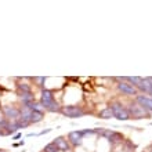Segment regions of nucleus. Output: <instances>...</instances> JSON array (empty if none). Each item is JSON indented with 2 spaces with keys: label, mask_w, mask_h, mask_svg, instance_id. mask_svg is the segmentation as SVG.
I'll return each instance as SVG.
<instances>
[{
  "label": "nucleus",
  "mask_w": 152,
  "mask_h": 152,
  "mask_svg": "<svg viewBox=\"0 0 152 152\" xmlns=\"http://www.w3.org/2000/svg\"><path fill=\"white\" fill-rule=\"evenodd\" d=\"M109 108H111V111L113 113V118H116L120 122H126V120L130 119V115H129L126 107L122 105L120 102H113V104H111Z\"/></svg>",
  "instance_id": "obj_4"
},
{
  "label": "nucleus",
  "mask_w": 152,
  "mask_h": 152,
  "mask_svg": "<svg viewBox=\"0 0 152 152\" xmlns=\"http://www.w3.org/2000/svg\"><path fill=\"white\" fill-rule=\"evenodd\" d=\"M83 140L84 137L82 136V133H80V130H73V132H71L68 134V142L72 147H79V145L83 144Z\"/></svg>",
  "instance_id": "obj_8"
},
{
  "label": "nucleus",
  "mask_w": 152,
  "mask_h": 152,
  "mask_svg": "<svg viewBox=\"0 0 152 152\" xmlns=\"http://www.w3.org/2000/svg\"><path fill=\"white\" fill-rule=\"evenodd\" d=\"M43 152H60V151H58V148L56 147L54 142H50L43 148Z\"/></svg>",
  "instance_id": "obj_13"
},
{
  "label": "nucleus",
  "mask_w": 152,
  "mask_h": 152,
  "mask_svg": "<svg viewBox=\"0 0 152 152\" xmlns=\"http://www.w3.org/2000/svg\"><path fill=\"white\" fill-rule=\"evenodd\" d=\"M18 90H20V93H32L31 86L26 84V83H20L18 84Z\"/></svg>",
  "instance_id": "obj_12"
},
{
  "label": "nucleus",
  "mask_w": 152,
  "mask_h": 152,
  "mask_svg": "<svg viewBox=\"0 0 152 152\" xmlns=\"http://www.w3.org/2000/svg\"><path fill=\"white\" fill-rule=\"evenodd\" d=\"M149 96H152V90H151V93H149Z\"/></svg>",
  "instance_id": "obj_16"
},
{
  "label": "nucleus",
  "mask_w": 152,
  "mask_h": 152,
  "mask_svg": "<svg viewBox=\"0 0 152 152\" xmlns=\"http://www.w3.org/2000/svg\"><path fill=\"white\" fill-rule=\"evenodd\" d=\"M53 142L56 144V147L58 148V151H62V152L71 151V144L68 142V140H66L65 137H57V138H54Z\"/></svg>",
  "instance_id": "obj_9"
},
{
  "label": "nucleus",
  "mask_w": 152,
  "mask_h": 152,
  "mask_svg": "<svg viewBox=\"0 0 152 152\" xmlns=\"http://www.w3.org/2000/svg\"><path fill=\"white\" fill-rule=\"evenodd\" d=\"M126 109H127L129 115H130V119L138 120V119H144L145 116L151 115V113L147 112V111H145L140 104H137V102H132V104H129V107Z\"/></svg>",
  "instance_id": "obj_3"
},
{
  "label": "nucleus",
  "mask_w": 152,
  "mask_h": 152,
  "mask_svg": "<svg viewBox=\"0 0 152 152\" xmlns=\"http://www.w3.org/2000/svg\"><path fill=\"white\" fill-rule=\"evenodd\" d=\"M98 116H100L101 119L108 120V119H112V118H113V113H112V111H111V108H109V107H107V108H104L102 111H100Z\"/></svg>",
  "instance_id": "obj_11"
},
{
  "label": "nucleus",
  "mask_w": 152,
  "mask_h": 152,
  "mask_svg": "<svg viewBox=\"0 0 152 152\" xmlns=\"http://www.w3.org/2000/svg\"><path fill=\"white\" fill-rule=\"evenodd\" d=\"M50 132H51V129H46V130H42L40 133H37V136H43V134H47Z\"/></svg>",
  "instance_id": "obj_15"
},
{
  "label": "nucleus",
  "mask_w": 152,
  "mask_h": 152,
  "mask_svg": "<svg viewBox=\"0 0 152 152\" xmlns=\"http://www.w3.org/2000/svg\"><path fill=\"white\" fill-rule=\"evenodd\" d=\"M44 77H33V82H36L37 83V86H43V83H44Z\"/></svg>",
  "instance_id": "obj_14"
},
{
  "label": "nucleus",
  "mask_w": 152,
  "mask_h": 152,
  "mask_svg": "<svg viewBox=\"0 0 152 152\" xmlns=\"http://www.w3.org/2000/svg\"><path fill=\"white\" fill-rule=\"evenodd\" d=\"M136 102L140 104L147 112L152 113V97L144 96V94H140V93H138L136 96Z\"/></svg>",
  "instance_id": "obj_5"
},
{
  "label": "nucleus",
  "mask_w": 152,
  "mask_h": 152,
  "mask_svg": "<svg viewBox=\"0 0 152 152\" xmlns=\"http://www.w3.org/2000/svg\"><path fill=\"white\" fill-rule=\"evenodd\" d=\"M61 113L66 118H71V119H77V118H83L86 115V111L77 105H65L61 109Z\"/></svg>",
  "instance_id": "obj_2"
},
{
  "label": "nucleus",
  "mask_w": 152,
  "mask_h": 152,
  "mask_svg": "<svg viewBox=\"0 0 152 152\" xmlns=\"http://www.w3.org/2000/svg\"><path fill=\"white\" fill-rule=\"evenodd\" d=\"M118 88L124 96H137L138 94V90L134 86H132L130 83H127V82H119L118 83Z\"/></svg>",
  "instance_id": "obj_7"
},
{
  "label": "nucleus",
  "mask_w": 152,
  "mask_h": 152,
  "mask_svg": "<svg viewBox=\"0 0 152 152\" xmlns=\"http://www.w3.org/2000/svg\"><path fill=\"white\" fill-rule=\"evenodd\" d=\"M44 118V113L43 112H37V111H32L31 113V123H39L42 122Z\"/></svg>",
  "instance_id": "obj_10"
},
{
  "label": "nucleus",
  "mask_w": 152,
  "mask_h": 152,
  "mask_svg": "<svg viewBox=\"0 0 152 152\" xmlns=\"http://www.w3.org/2000/svg\"><path fill=\"white\" fill-rule=\"evenodd\" d=\"M40 104L43 105L44 111H47V112L61 113V109H62V107L54 98V93L51 90H48V88H43L42 97H40Z\"/></svg>",
  "instance_id": "obj_1"
},
{
  "label": "nucleus",
  "mask_w": 152,
  "mask_h": 152,
  "mask_svg": "<svg viewBox=\"0 0 152 152\" xmlns=\"http://www.w3.org/2000/svg\"><path fill=\"white\" fill-rule=\"evenodd\" d=\"M151 152H152V151H151Z\"/></svg>",
  "instance_id": "obj_17"
},
{
  "label": "nucleus",
  "mask_w": 152,
  "mask_h": 152,
  "mask_svg": "<svg viewBox=\"0 0 152 152\" xmlns=\"http://www.w3.org/2000/svg\"><path fill=\"white\" fill-rule=\"evenodd\" d=\"M3 115L4 118L7 120H12V122H15L18 118H20V109L15 108V107H10V105H6L3 107Z\"/></svg>",
  "instance_id": "obj_6"
}]
</instances>
